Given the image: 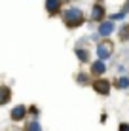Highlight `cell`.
I'll return each mask as SVG.
<instances>
[{"label": "cell", "mask_w": 129, "mask_h": 131, "mask_svg": "<svg viewBox=\"0 0 129 131\" xmlns=\"http://www.w3.org/2000/svg\"><path fill=\"white\" fill-rule=\"evenodd\" d=\"M127 85H129V78H125V76H120V78H118V88H127Z\"/></svg>", "instance_id": "12"}, {"label": "cell", "mask_w": 129, "mask_h": 131, "mask_svg": "<svg viewBox=\"0 0 129 131\" xmlns=\"http://www.w3.org/2000/svg\"><path fill=\"white\" fill-rule=\"evenodd\" d=\"M78 80L84 84V82H86V74H78Z\"/></svg>", "instance_id": "14"}, {"label": "cell", "mask_w": 129, "mask_h": 131, "mask_svg": "<svg viewBox=\"0 0 129 131\" xmlns=\"http://www.w3.org/2000/svg\"><path fill=\"white\" fill-rule=\"evenodd\" d=\"M59 0H46V8H48V10H50L51 13H55L57 10H59Z\"/></svg>", "instance_id": "9"}, {"label": "cell", "mask_w": 129, "mask_h": 131, "mask_svg": "<svg viewBox=\"0 0 129 131\" xmlns=\"http://www.w3.org/2000/svg\"><path fill=\"white\" fill-rule=\"evenodd\" d=\"M103 15H104L103 6H93V8H91V17H93V19H101Z\"/></svg>", "instance_id": "8"}, {"label": "cell", "mask_w": 129, "mask_h": 131, "mask_svg": "<svg viewBox=\"0 0 129 131\" xmlns=\"http://www.w3.org/2000/svg\"><path fill=\"white\" fill-rule=\"evenodd\" d=\"M112 30H114V23L112 21H104V23H101V27H99V34L101 36H108Z\"/></svg>", "instance_id": "4"}, {"label": "cell", "mask_w": 129, "mask_h": 131, "mask_svg": "<svg viewBox=\"0 0 129 131\" xmlns=\"http://www.w3.org/2000/svg\"><path fill=\"white\" fill-rule=\"evenodd\" d=\"M76 55H78L80 61H87L89 59V53H87L86 49H76Z\"/></svg>", "instance_id": "11"}, {"label": "cell", "mask_w": 129, "mask_h": 131, "mask_svg": "<svg viewBox=\"0 0 129 131\" xmlns=\"http://www.w3.org/2000/svg\"><path fill=\"white\" fill-rule=\"evenodd\" d=\"M63 21L68 27H78L82 23V10H78V8H68L65 13H63Z\"/></svg>", "instance_id": "1"}, {"label": "cell", "mask_w": 129, "mask_h": 131, "mask_svg": "<svg viewBox=\"0 0 129 131\" xmlns=\"http://www.w3.org/2000/svg\"><path fill=\"white\" fill-rule=\"evenodd\" d=\"M59 2H61V0H59Z\"/></svg>", "instance_id": "16"}, {"label": "cell", "mask_w": 129, "mask_h": 131, "mask_svg": "<svg viewBox=\"0 0 129 131\" xmlns=\"http://www.w3.org/2000/svg\"><path fill=\"white\" fill-rule=\"evenodd\" d=\"M97 55H99L101 59H108V57L112 55V46H110V44H99V46H97Z\"/></svg>", "instance_id": "2"}, {"label": "cell", "mask_w": 129, "mask_h": 131, "mask_svg": "<svg viewBox=\"0 0 129 131\" xmlns=\"http://www.w3.org/2000/svg\"><path fill=\"white\" fill-rule=\"evenodd\" d=\"M120 131H129V125L127 124H122V125H120Z\"/></svg>", "instance_id": "13"}, {"label": "cell", "mask_w": 129, "mask_h": 131, "mask_svg": "<svg viewBox=\"0 0 129 131\" xmlns=\"http://www.w3.org/2000/svg\"><path fill=\"white\" fill-rule=\"evenodd\" d=\"M93 88H95L101 95H106L108 89H110V84H108V80H97V82H93Z\"/></svg>", "instance_id": "3"}, {"label": "cell", "mask_w": 129, "mask_h": 131, "mask_svg": "<svg viewBox=\"0 0 129 131\" xmlns=\"http://www.w3.org/2000/svg\"><path fill=\"white\" fill-rule=\"evenodd\" d=\"M27 131H42V127H40V124L36 120H32L29 125H27Z\"/></svg>", "instance_id": "10"}, {"label": "cell", "mask_w": 129, "mask_h": 131, "mask_svg": "<svg viewBox=\"0 0 129 131\" xmlns=\"http://www.w3.org/2000/svg\"><path fill=\"white\" fill-rule=\"evenodd\" d=\"M23 116H25V106H15L11 110V120H23Z\"/></svg>", "instance_id": "6"}, {"label": "cell", "mask_w": 129, "mask_h": 131, "mask_svg": "<svg viewBox=\"0 0 129 131\" xmlns=\"http://www.w3.org/2000/svg\"><path fill=\"white\" fill-rule=\"evenodd\" d=\"M104 70H106V65L103 61H95L91 65V72H93V74H103Z\"/></svg>", "instance_id": "5"}, {"label": "cell", "mask_w": 129, "mask_h": 131, "mask_svg": "<svg viewBox=\"0 0 129 131\" xmlns=\"http://www.w3.org/2000/svg\"><path fill=\"white\" fill-rule=\"evenodd\" d=\"M10 89L8 88H0V105H6L8 101H10Z\"/></svg>", "instance_id": "7"}, {"label": "cell", "mask_w": 129, "mask_h": 131, "mask_svg": "<svg viewBox=\"0 0 129 131\" xmlns=\"http://www.w3.org/2000/svg\"><path fill=\"white\" fill-rule=\"evenodd\" d=\"M127 10H129V2L125 4V10H123V12H127Z\"/></svg>", "instance_id": "15"}]
</instances>
